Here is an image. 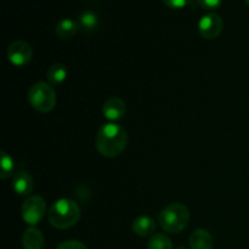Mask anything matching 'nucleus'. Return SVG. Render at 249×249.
Listing matches in <instances>:
<instances>
[{"mask_svg": "<svg viewBox=\"0 0 249 249\" xmlns=\"http://www.w3.org/2000/svg\"><path fill=\"white\" fill-rule=\"evenodd\" d=\"M128 145V134L123 126L107 123L100 128L96 135V150L100 155L113 158L121 155Z\"/></svg>", "mask_w": 249, "mask_h": 249, "instance_id": "1", "label": "nucleus"}, {"mask_svg": "<svg viewBox=\"0 0 249 249\" xmlns=\"http://www.w3.org/2000/svg\"><path fill=\"white\" fill-rule=\"evenodd\" d=\"M49 223L58 230H66L74 226L80 219V208L74 201L60 198L53 203L48 213Z\"/></svg>", "mask_w": 249, "mask_h": 249, "instance_id": "2", "label": "nucleus"}, {"mask_svg": "<svg viewBox=\"0 0 249 249\" xmlns=\"http://www.w3.org/2000/svg\"><path fill=\"white\" fill-rule=\"evenodd\" d=\"M190 211L185 204L172 203L165 207L158 215L160 225L169 233H179L187 226Z\"/></svg>", "mask_w": 249, "mask_h": 249, "instance_id": "3", "label": "nucleus"}, {"mask_svg": "<svg viewBox=\"0 0 249 249\" xmlns=\"http://www.w3.org/2000/svg\"><path fill=\"white\" fill-rule=\"evenodd\" d=\"M28 101L36 111L49 113L56 105V92L48 83L38 82L29 89Z\"/></svg>", "mask_w": 249, "mask_h": 249, "instance_id": "4", "label": "nucleus"}, {"mask_svg": "<svg viewBox=\"0 0 249 249\" xmlns=\"http://www.w3.org/2000/svg\"><path fill=\"white\" fill-rule=\"evenodd\" d=\"M46 213V203L41 196H33L27 197L26 201L23 202L21 208V214L23 220L28 225L36 226L41 221Z\"/></svg>", "mask_w": 249, "mask_h": 249, "instance_id": "5", "label": "nucleus"}, {"mask_svg": "<svg viewBox=\"0 0 249 249\" xmlns=\"http://www.w3.org/2000/svg\"><path fill=\"white\" fill-rule=\"evenodd\" d=\"M33 51L31 45L23 40H16L7 49V58L10 62L17 67L27 65L32 60Z\"/></svg>", "mask_w": 249, "mask_h": 249, "instance_id": "6", "label": "nucleus"}, {"mask_svg": "<svg viewBox=\"0 0 249 249\" xmlns=\"http://www.w3.org/2000/svg\"><path fill=\"white\" fill-rule=\"evenodd\" d=\"M224 29V21L218 14H208L199 19L198 31L204 39H215Z\"/></svg>", "mask_w": 249, "mask_h": 249, "instance_id": "7", "label": "nucleus"}, {"mask_svg": "<svg viewBox=\"0 0 249 249\" xmlns=\"http://www.w3.org/2000/svg\"><path fill=\"white\" fill-rule=\"evenodd\" d=\"M102 112L108 121H119L125 114L126 106L123 100L119 99V97H111L104 104Z\"/></svg>", "mask_w": 249, "mask_h": 249, "instance_id": "8", "label": "nucleus"}, {"mask_svg": "<svg viewBox=\"0 0 249 249\" xmlns=\"http://www.w3.org/2000/svg\"><path fill=\"white\" fill-rule=\"evenodd\" d=\"M12 185H14L15 192H16L17 195H19V196L29 195L33 191L34 187L33 179H32L31 174L27 173L26 170H19V172L15 175Z\"/></svg>", "mask_w": 249, "mask_h": 249, "instance_id": "9", "label": "nucleus"}, {"mask_svg": "<svg viewBox=\"0 0 249 249\" xmlns=\"http://www.w3.org/2000/svg\"><path fill=\"white\" fill-rule=\"evenodd\" d=\"M214 241L211 233L204 229L194 231L190 236V247L191 249H212Z\"/></svg>", "mask_w": 249, "mask_h": 249, "instance_id": "10", "label": "nucleus"}, {"mask_svg": "<svg viewBox=\"0 0 249 249\" xmlns=\"http://www.w3.org/2000/svg\"><path fill=\"white\" fill-rule=\"evenodd\" d=\"M22 245L24 249H43L44 236L41 231L34 226L27 229L22 236Z\"/></svg>", "mask_w": 249, "mask_h": 249, "instance_id": "11", "label": "nucleus"}, {"mask_svg": "<svg viewBox=\"0 0 249 249\" xmlns=\"http://www.w3.org/2000/svg\"><path fill=\"white\" fill-rule=\"evenodd\" d=\"M156 223L150 216H139L133 221V231L140 237H146L155 232Z\"/></svg>", "mask_w": 249, "mask_h": 249, "instance_id": "12", "label": "nucleus"}, {"mask_svg": "<svg viewBox=\"0 0 249 249\" xmlns=\"http://www.w3.org/2000/svg\"><path fill=\"white\" fill-rule=\"evenodd\" d=\"M79 24L71 18H65L60 21L56 26V34L62 39H71L74 36V34L78 32Z\"/></svg>", "mask_w": 249, "mask_h": 249, "instance_id": "13", "label": "nucleus"}, {"mask_svg": "<svg viewBox=\"0 0 249 249\" xmlns=\"http://www.w3.org/2000/svg\"><path fill=\"white\" fill-rule=\"evenodd\" d=\"M46 77H48L49 82L51 84L58 85L63 83L67 78V68L62 65V63H55L51 66L46 72Z\"/></svg>", "mask_w": 249, "mask_h": 249, "instance_id": "14", "label": "nucleus"}, {"mask_svg": "<svg viewBox=\"0 0 249 249\" xmlns=\"http://www.w3.org/2000/svg\"><path fill=\"white\" fill-rule=\"evenodd\" d=\"M79 26L84 31H94L99 26V16L94 11H85L79 16Z\"/></svg>", "mask_w": 249, "mask_h": 249, "instance_id": "15", "label": "nucleus"}, {"mask_svg": "<svg viewBox=\"0 0 249 249\" xmlns=\"http://www.w3.org/2000/svg\"><path fill=\"white\" fill-rule=\"evenodd\" d=\"M147 249H173V243L164 233H156L148 241Z\"/></svg>", "mask_w": 249, "mask_h": 249, "instance_id": "16", "label": "nucleus"}, {"mask_svg": "<svg viewBox=\"0 0 249 249\" xmlns=\"http://www.w3.org/2000/svg\"><path fill=\"white\" fill-rule=\"evenodd\" d=\"M0 163H1V173H0V178H1L2 180H5L7 179L12 173H14V167H15L14 160H12V158L10 157L6 152L2 151L1 162Z\"/></svg>", "mask_w": 249, "mask_h": 249, "instance_id": "17", "label": "nucleus"}, {"mask_svg": "<svg viewBox=\"0 0 249 249\" xmlns=\"http://www.w3.org/2000/svg\"><path fill=\"white\" fill-rule=\"evenodd\" d=\"M197 2L204 10H215L220 6L223 0H197Z\"/></svg>", "mask_w": 249, "mask_h": 249, "instance_id": "18", "label": "nucleus"}, {"mask_svg": "<svg viewBox=\"0 0 249 249\" xmlns=\"http://www.w3.org/2000/svg\"><path fill=\"white\" fill-rule=\"evenodd\" d=\"M56 249H88L84 243L79 242V241H65Z\"/></svg>", "mask_w": 249, "mask_h": 249, "instance_id": "19", "label": "nucleus"}, {"mask_svg": "<svg viewBox=\"0 0 249 249\" xmlns=\"http://www.w3.org/2000/svg\"><path fill=\"white\" fill-rule=\"evenodd\" d=\"M165 5L170 9H182L192 2V0H163Z\"/></svg>", "mask_w": 249, "mask_h": 249, "instance_id": "20", "label": "nucleus"}, {"mask_svg": "<svg viewBox=\"0 0 249 249\" xmlns=\"http://www.w3.org/2000/svg\"><path fill=\"white\" fill-rule=\"evenodd\" d=\"M245 1H246V4H247L248 6H249V0H245Z\"/></svg>", "mask_w": 249, "mask_h": 249, "instance_id": "21", "label": "nucleus"}, {"mask_svg": "<svg viewBox=\"0 0 249 249\" xmlns=\"http://www.w3.org/2000/svg\"><path fill=\"white\" fill-rule=\"evenodd\" d=\"M179 249H186V248H179Z\"/></svg>", "mask_w": 249, "mask_h": 249, "instance_id": "22", "label": "nucleus"}]
</instances>
